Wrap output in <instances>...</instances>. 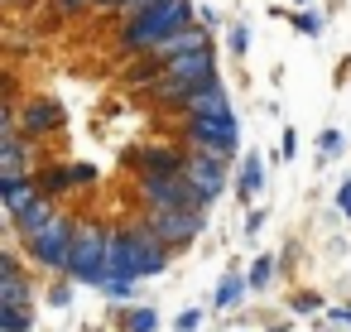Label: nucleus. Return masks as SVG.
I'll return each instance as SVG.
<instances>
[{"instance_id":"12","label":"nucleus","mask_w":351,"mask_h":332,"mask_svg":"<svg viewBox=\"0 0 351 332\" xmlns=\"http://www.w3.org/2000/svg\"><path fill=\"white\" fill-rule=\"evenodd\" d=\"M34 178H39V188H44L49 198H63L68 188H87V183L97 178V169H92V164H49V169H39Z\"/></svg>"},{"instance_id":"4","label":"nucleus","mask_w":351,"mask_h":332,"mask_svg":"<svg viewBox=\"0 0 351 332\" xmlns=\"http://www.w3.org/2000/svg\"><path fill=\"white\" fill-rule=\"evenodd\" d=\"M183 140L193 145V154H217L231 164L241 154V121L236 116H183Z\"/></svg>"},{"instance_id":"11","label":"nucleus","mask_w":351,"mask_h":332,"mask_svg":"<svg viewBox=\"0 0 351 332\" xmlns=\"http://www.w3.org/2000/svg\"><path fill=\"white\" fill-rule=\"evenodd\" d=\"M29 303H34V294H29V279L20 270V255L5 250L0 255V308H29Z\"/></svg>"},{"instance_id":"29","label":"nucleus","mask_w":351,"mask_h":332,"mask_svg":"<svg viewBox=\"0 0 351 332\" xmlns=\"http://www.w3.org/2000/svg\"><path fill=\"white\" fill-rule=\"evenodd\" d=\"M337 212H341V217L351 222V178H346V183L337 188Z\"/></svg>"},{"instance_id":"23","label":"nucleus","mask_w":351,"mask_h":332,"mask_svg":"<svg viewBox=\"0 0 351 332\" xmlns=\"http://www.w3.org/2000/svg\"><path fill=\"white\" fill-rule=\"evenodd\" d=\"M106 298H116V303H130V294H135V279H101L97 284Z\"/></svg>"},{"instance_id":"31","label":"nucleus","mask_w":351,"mask_h":332,"mask_svg":"<svg viewBox=\"0 0 351 332\" xmlns=\"http://www.w3.org/2000/svg\"><path fill=\"white\" fill-rule=\"evenodd\" d=\"M260 226H265V207H255V212H250V217H245V236H255V231H260Z\"/></svg>"},{"instance_id":"10","label":"nucleus","mask_w":351,"mask_h":332,"mask_svg":"<svg viewBox=\"0 0 351 332\" xmlns=\"http://www.w3.org/2000/svg\"><path fill=\"white\" fill-rule=\"evenodd\" d=\"M183 178H188V183L202 193V202L212 207V202L226 193V183H231V164H226V159H217V154H188Z\"/></svg>"},{"instance_id":"2","label":"nucleus","mask_w":351,"mask_h":332,"mask_svg":"<svg viewBox=\"0 0 351 332\" xmlns=\"http://www.w3.org/2000/svg\"><path fill=\"white\" fill-rule=\"evenodd\" d=\"M188 25H193V0H164V5L140 10V15H130L121 25V54L145 58V54H154L164 39H173Z\"/></svg>"},{"instance_id":"7","label":"nucleus","mask_w":351,"mask_h":332,"mask_svg":"<svg viewBox=\"0 0 351 332\" xmlns=\"http://www.w3.org/2000/svg\"><path fill=\"white\" fill-rule=\"evenodd\" d=\"M140 198H145V212H207L202 193H197L183 174H169V178H140Z\"/></svg>"},{"instance_id":"6","label":"nucleus","mask_w":351,"mask_h":332,"mask_svg":"<svg viewBox=\"0 0 351 332\" xmlns=\"http://www.w3.org/2000/svg\"><path fill=\"white\" fill-rule=\"evenodd\" d=\"M106 246H111V226H101V222H77L68 279H73V284H101V279H106Z\"/></svg>"},{"instance_id":"22","label":"nucleus","mask_w":351,"mask_h":332,"mask_svg":"<svg viewBox=\"0 0 351 332\" xmlns=\"http://www.w3.org/2000/svg\"><path fill=\"white\" fill-rule=\"evenodd\" d=\"M226 49H231V58H245L250 54V29L245 25H231L226 29Z\"/></svg>"},{"instance_id":"19","label":"nucleus","mask_w":351,"mask_h":332,"mask_svg":"<svg viewBox=\"0 0 351 332\" xmlns=\"http://www.w3.org/2000/svg\"><path fill=\"white\" fill-rule=\"evenodd\" d=\"M341 150H346V135H341L337 126H327V130L317 135V159H322V164H332V159H337Z\"/></svg>"},{"instance_id":"18","label":"nucleus","mask_w":351,"mask_h":332,"mask_svg":"<svg viewBox=\"0 0 351 332\" xmlns=\"http://www.w3.org/2000/svg\"><path fill=\"white\" fill-rule=\"evenodd\" d=\"M0 332H34V308H0Z\"/></svg>"},{"instance_id":"21","label":"nucleus","mask_w":351,"mask_h":332,"mask_svg":"<svg viewBox=\"0 0 351 332\" xmlns=\"http://www.w3.org/2000/svg\"><path fill=\"white\" fill-rule=\"evenodd\" d=\"M289 20H293V29H298V34H308V39H317V34H322V15H317L313 5H308V10H298V15H289Z\"/></svg>"},{"instance_id":"25","label":"nucleus","mask_w":351,"mask_h":332,"mask_svg":"<svg viewBox=\"0 0 351 332\" xmlns=\"http://www.w3.org/2000/svg\"><path fill=\"white\" fill-rule=\"evenodd\" d=\"M173 332H202V308H183L173 318Z\"/></svg>"},{"instance_id":"28","label":"nucleus","mask_w":351,"mask_h":332,"mask_svg":"<svg viewBox=\"0 0 351 332\" xmlns=\"http://www.w3.org/2000/svg\"><path fill=\"white\" fill-rule=\"evenodd\" d=\"M49 303H53V308H68V303H73V289H68V284H53V289H49Z\"/></svg>"},{"instance_id":"26","label":"nucleus","mask_w":351,"mask_h":332,"mask_svg":"<svg viewBox=\"0 0 351 332\" xmlns=\"http://www.w3.org/2000/svg\"><path fill=\"white\" fill-rule=\"evenodd\" d=\"M154 5H164V0H130V5H121L116 15H121V20H130V15H140V10H154Z\"/></svg>"},{"instance_id":"15","label":"nucleus","mask_w":351,"mask_h":332,"mask_svg":"<svg viewBox=\"0 0 351 332\" xmlns=\"http://www.w3.org/2000/svg\"><path fill=\"white\" fill-rule=\"evenodd\" d=\"M260 193H265V154H245L241 169H236V198L250 207Z\"/></svg>"},{"instance_id":"9","label":"nucleus","mask_w":351,"mask_h":332,"mask_svg":"<svg viewBox=\"0 0 351 332\" xmlns=\"http://www.w3.org/2000/svg\"><path fill=\"white\" fill-rule=\"evenodd\" d=\"M145 222L154 226V236L169 246V250H183L202 236L207 226V212H145Z\"/></svg>"},{"instance_id":"17","label":"nucleus","mask_w":351,"mask_h":332,"mask_svg":"<svg viewBox=\"0 0 351 332\" xmlns=\"http://www.w3.org/2000/svg\"><path fill=\"white\" fill-rule=\"evenodd\" d=\"M274 274H279V255H274V250L255 255V260H250V270H245V279H250V294H265V289L274 284Z\"/></svg>"},{"instance_id":"13","label":"nucleus","mask_w":351,"mask_h":332,"mask_svg":"<svg viewBox=\"0 0 351 332\" xmlns=\"http://www.w3.org/2000/svg\"><path fill=\"white\" fill-rule=\"evenodd\" d=\"M178 111H183V116H236V111H231V92H226V82H212V87L183 97Z\"/></svg>"},{"instance_id":"14","label":"nucleus","mask_w":351,"mask_h":332,"mask_svg":"<svg viewBox=\"0 0 351 332\" xmlns=\"http://www.w3.org/2000/svg\"><path fill=\"white\" fill-rule=\"evenodd\" d=\"M197 49H212V44H207V29H202V25H188V29H178L173 39H164V44L154 49V58L169 68L173 58H183V54H197Z\"/></svg>"},{"instance_id":"33","label":"nucleus","mask_w":351,"mask_h":332,"mask_svg":"<svg viewBox=\"0 0 351 332\" xmlns=\"http://www.w3.org/2000/svg\"><path fill=\"white\" fill-rule=\"evenodd\" d=\"M293 5H298V10H308V5H313V0H293Z\"/></svg>"},{"instance_id":"30","label":"nucleus","mask_w":351,"mask_h":332,"mask_svg":"<svg viewBox=\"0 0 351 332\" xmlns=\"http://www.w3.org/2000/svg\"><path fill=\"white\" fill-rule=\"evenodd\" d=\"M82 5H97V0H58V15H77Z\"/></svg>"},{"instance_id":"27","label":"nucleus","mask_w":351,"mask_h":332,"mask_svg":"<svg viewBox=\"0 0 351 332\" xmlns=\"http://www.w3.org/2000/svg\"><path fill=\"white\" fill-rule=\"evenodd\" d=\"M293 154H298V130L284 126V150H279V159H293Z\"/></svg>"},{"instance_id":"3","label":"nucleus","mask_w":351,"mask_h":332,"mask_svg":"<svg viewBox=\"0 0 351 332\" xmlns=\"http://www.w3.org/2000/svg\"><path fill=\"white\" fill-rule=\"evenodd\" d=\"M212 82H221V73H217V54H212V49H197V54L173 58V63L164 68V78H159L149 92H154L164 106H178L183 97H193V92L212 87Z\"/></svg>"},{"instance_id":"5","label":"nucleus","mask_w":351,"mask_h":332,"mask_svg":"<svg viewBox=\"0 0 351 332\" xmlns=\"http://www.w3.org/2000/svg\"><path fill=\"white\" fill-rule=\"evenodd\" d=\"M73 241H77V217H68V212H58L39 236H29V241H20L25 246V255L39 265V270H53V274H68V260H73Z\"/></svg>"},{"instance_id":"8","label":"nucleus","mask_w":351,"mask_h":332,"mask_svg":"<svg viewBox=\"0 0 351 332\" xmlns=\"http://www.w3.org/2000/svg\"><path fill=\"white\" fill-rule=\"evenodd\" d=\"M68 126V111H63V102L58 97H29L25 106H20V130H25V140H49V135H58Z\"/></svg>"},{"instance_id":"32","label":"nucleus","mask_w":351,"mask_h":332,"mask_svg":"<svg viewBox=\"0 0 351 332\" xmlns=\"http://www.w3.org/2000/svg\"><path fill=\"white\" fill-rule=\"evenodd\" d=\"M217 20H221V15H217V10H212V5H202V10H197V25H202V29H212V25H217Z\"/></svg>"},{"instance_id":"1","label":"nucleus","mask_w":351,"mask_h":332,"mask_svg":"<svg viewBox=\"0 0 351 332\" xmlns=\"http://www.w3.org/2000/svg\"><path fill=\"white\" fill-rule=\"evenodd\" d=\"M169 255L173 250L154 236L149 222L121 226V231H111V246H106V279H149V274H164Z\"/></svg>"},{"instance_id":"20","label":"nucleus","mask_w":351,"mask_h":332,"mask_svg":"<svg viewBox=\"0 0 351 332\" xmlns=\"http://www.w3.org/2000/svg\"><path fill=\"white\" fill-rule=\"evenodd\" d=\"M125 332H159V308H130Z\"/></svg>"},{"instance_id":"16","label":"nucleus","mask_w":351,"mask_h":332,"mask_svg":"<svg viewBox=\"0 0 351 332\" xmlns=\"http://www.w3.org/2000/svg\"><path fill=\"white\" fill-rule=\"evenodd\" d=\"M245 294H250V279H245V270H226V274L217 279V294H212V303H217V313H236V308L245 303Z\"/></svg>"},{"instance_id":"24","label":"nucleus","mask_w":351,"mask_h":332,"mask_svg":"<svg viewBox=\"0 0 351 332\" xmlns=\"http://www.w3.org/2000/svg\"><path fill=\"white\" fill-rule=\"evenodd\" d=\"M289 308H293V313H322V294H313V289H298V294L289 298Z\"/></svg>"}]
</instances>
